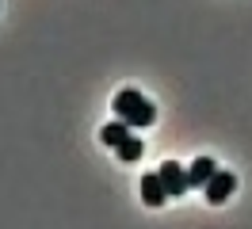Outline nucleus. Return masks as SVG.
<instances>
[{"label": "nucleus", "instance_id": "7ed1b4c3", "mask_svg": "<svg viewBox=\"0 0 252 229\" xmlns=\"http://www.w3.org/2000/svg\"><path fill=\"white\" fill-rule=\"evenodd\" d=\"M157 172H160V180H164V187H168V195H172V198H176V195H184V191L191 187L188 172L176 164V161H164V164H160Z\"/></svg>", "mask_w": 252, "mask_h": 229}, {"label": "nucleus", "instance_id": "39448f33", "mask_svg": "<svg viewBox=\"0 0 252 229\" xmlns=\"http://www.w3.org/2000/svg\"><path fill=\"white\" fill-rule=\"evenodd\" d=\"M214 172H218V164H214L210 157H195V161H191V168H188V180H191V187H206Z\"/></svg>", "mask_w": 252, "mask_h": 229}, {"label": "nucleus", "instance_id": "f03ea898", "mask_svg": "<svg viewBox=\"0 0 252 229\" xmlns=\"http://www.w3.org/2000/svg\"><path fill=\"white\" fill-rule=\"evenodd\" d=\"M206 191V202H214V206H221V202H225V198L233 195L237 191V180H233V172H214V176H210V183H206L203 187Z\"/></svg>", "mask_w": 252, "mask_h": 229}, {"label": "nucleus", "instance_id": "423d86ee", "mask_svg": "<svg viewBox=\"0 0 252 229\" xmlns=\"http://www.w3.org/2000/svg\"><path fill=\"white\" fill-rule=\"evenodd\" d=\"M130 130H134V126H130V122H107V126H103V130H99V141H103V145H111V149H119V145H123L126 137H130Z\"/></svg>", "mask_w": 252, "mask_h": 229}, {"label": "nucleus", "instance_id": "f257e3e1", "mask_svg": "<svg viewBox=\"0 0 252 229\" xmlns=\"http://www.w3.org/2000/svg\"><path fill=\"white\" fill-rule=\"evenodd\" d=\"M115 115L123 122H130L134 130H145L149 122L157 119V111H153V103L145 99L142 92H134V88H123L119 96H115Z\"/></svg>", "mask_w": 252, "mask_h": 229}, {"label": "nucleus", "instance_id": "20e7f679", "mask_svg": "<svg viewBox=\"0 0 252 229\" xmlns=\"http://www.w3.org/2000/svg\"><path fill=\"white\" fill-rule=\"evenodd\" d=\"M142 198H145V206H164L168 187H164V180H160V172H149V176H142Z\"/></svg>", "mask_w": 252, "mask_h": 229}, {"label": "nucleus", "instance_id": "0eeeda50", "mask_svg": "<svg viewBox=\"0 0 252 229\" xmlns=\"http://www.w3.org/2000/svg\"><path fill=\"white\" fill-rule=\"evenodd\" d=\"M142 153H145V145H142V137H134V134L119 145V157H123V161H142Z\"/></svg>", "mask_w": 252, "mask_h": 229}]
</instances>
